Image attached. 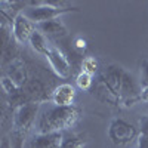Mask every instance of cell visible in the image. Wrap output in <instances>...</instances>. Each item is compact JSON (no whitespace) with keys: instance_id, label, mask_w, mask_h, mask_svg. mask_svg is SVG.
I'll list each match as a JSON object with an SVG mask.
<instances>
[{"instance_id":"8","label":"cell","mask_w":148,"mask_h":148,"mask_svg":"<svg viewBox=\"0 0 148 148\" xmlns=\"http://www.w3.org/2000/svg\"><path fill=\"white\" fill-rule=\"evenodd\" d=\"M64 142L62 132L56 133H36L28 141L27 148H61Z\"/></svg>"},{"instance_id":"10","label":"cell","mask_w":148,"mask_h":148,"mask_svg":"<svg viewBox=\"0 0 148 148\" xmlns=\"http://www.w3.org/2000/svg\"><path fill=\"white\" fill-rule=\"evenodd\" d=\"M8 77L14 82L19 89L24 88V84L27 83V68H25V64H24V61L21 58H15L10 62Z\"/></svg>"},{"instance_id":"3","label":"cell","mask_w":148,"mask_h":148,"mask_svg":"<svg viewBox=\"0 0 148 148\" xmlns=\"http://www.w3.org/2000/svg\"><path fill=\"white\" fill-rule=\"evenodd\" d=\"M28 5H31V8H27V10L24 12L31 22H34L36 25L47 21H53V19H59L61 15L68 14V12H77V8H59L51 3H45V2H30Z\"/></svg>"},{"instance_id":"5","label":"cell","mask_w":148,"mask_h":148,"mask_svg":"<svg viewBox=\"0 0 148 148\" xmlns=\"http://www.w3.org/2000/svg\"><path fill=\"white\" fill-rule=\"evenodd\" d=\"M139 135L141 133H138V129L132 123L123 119H114L110 123L108 138L114 145H127L136 139Z\"/></svg>"},{"instance_id":"7","label":"cell","mask_w":148,"mask_h":148,"mask_svg":"<svg viewBox=\"0 0 148 148\" xmlns=\"http://www.w3.org/2000/svg\"><path fill=\"white\" fill-rule=\"evenodd\" d=\"M36 30H37L36 24L31 22L25 15H24V12L16 14L15 18L12 19V36H14L15 42L19 43V45L30 42L31 36Z\"/></svg>"},{"instance_id":"9","label":"cell","mask_w":148,"mask_h":148,"mask_svg":"<svg viewBox=\"0 0 148 148\" xmlns=\"http://www.w3.org/2000/svg\"><path fill=\"white\" fill-rule=\"evenodd\" d=\"M74 98H76V89L70 83H62L56 86L52 92V102L58 107L74 105Z\"/></svg>"},{"instance_id":"16","label":"cell","mask_w":148,"mask_h":148,"mask_svg":"<svg viewBox=\"0 0 148 148\" xmlns=\"http://www.w3.org/2000/svg\"><path fill=\"white\" fill-rule=\"evenodd\" d=\"M86 147V139L82 136H73L68 139H64L62 147L61 148H84Z\"/></svg>"},{"instance_id":"12","label":"cell","mask_w":148,"mask_h":148,"mask_svg":"<svg viewBox=\"0 0 148 148\" xmlns=\"http://www.w3.org/2000/svg\"><path fill=\"white\" fill-rule=\"evenodd\" d=\"M30 45H31L33 51H34L36 53L43 55V56L47 53L49 49H51V45H49V42H47V37H46L42 31H39V30H36V31L33 33L31 39H30Z\"/></svg>"},{"instance_id":"1","label":"cell","mask_w":148,"mask_h":148,"mask_svg":"<svg viewBox=\"0 0 148 148\" xmlns=\"http://www.w3.org/2000/svg\"><path fill=\"white\" fill-rule=\"evenodd\" d=\"M96 96L111 105L132 107L141 101V90L133 76L119 64H111L99 74Z\"/></svg>"},{"instance_id":"6","label":"cell","mask_w":148,"mask_h":148,"mask_svg":"<svg viewBox=\"0 0 148 148\" xmlns=\"http://www.w3.org/2000/svg\"><path fill=\"white\" fill-rule=\"evenodd\" d=\"M45 58L47 59L49 65H51V68L53 70V73L58 77L68 79L71 76V64L61 49H58L56 46H51V49L47 51Z\"/></svg>"},{"instance_id":"2","label":"cell","mask_w":148,"mask_h":148,"mask_svg":"<svg viewBox=\"0 0 148 148\" xmlns=\"http://www.w3.org/2000/svg\"><path fill=\"white\" fill-rule=\"evenodd\" d=\"M82 117V110L77 105L49 107L43 110L37 119V133H56L76 126Z\"/></svg>"},{"instance_id":"17","label":"cell","mask_w":148,"mask_h":148,"mask_svg":"<svg viewBox=\"0 0 148 148\" xmlns=\"http://www.w3.org/2000/svg\"><path fill=\"white\" fill-rule=\"evenodd\" d=\"M142 88L148 86V59H142L141 62V80H139Z\"/></svg>"},{"instance_id":"15","label":"cell","mask_w":148,"mask_h":148,"mask_svg":"<svg viewBox=\"0 0 148 148\" xmlns=\"http://www.w3.org/2000/svg\"><path fill=\"white\" fill-rule=\"evenodd\" d=\"M2 89H3V92H5L6 95H9V96H15V95L18 93V90H19V88H18V86L12 82L8 76H3V77H2Z\"/></svg>"},{"instance_id":"13","label":"cell","mask_w":148,"mask_h":148,"mask_svg":"<svg viewBox=\"0 0 148 148\" xmlns=\"http://www.w3.org/2000/svg\"><path fill=\"white\" fill-rule=\"evenodd\" d=\"M92 76L88 73H84V71H80L77 74V77H76V84H77V88L82 89V90H89L92 88Z\"/></svg>"},{"instance_id":"11","label":"cell","mask_w":148,"mask_h":148,"mask_svg":"<svg viewBox=\"0 0 148 148\" xmlns=\"http://www.w3.org/2000/svg\"><path fill=\"white\" fill-rule=\"evenodd\" d=\"M39 31H42L46 37H64L67 36V27L64 25L59 19H53V21H47V22H43V24H39L37 25Z\"/></svg>"},{"instance_id":"19","label":"cell","mask_w":148,"mask_h":148,"mask_svg":"<svg viewBox=\"0 0 148 148\" xmlns=\"http://www.w3.org/2000/svg\"><path fill=\"white\" fill-rule=\"evenodd\" d=\"M74 45H76V47L80 49V51H84L86 46H88V43H86V40L83 39V37H77V39L74 40Z\"/></svg>"},{"instance_id":"18","label":"cell","mask_w":148,"mask_h":148,"mask_svg":"<svg viewBox=\"0 0 148 148\" xmlns=\"http://www.w3.org/2000/svg\"><path fill=\"white\" fill-rule=\"evenodd\" d=\"M138 148H148V135L138 136Z\"/></svg>"},{"instance_id":"4","label":"cell","mask_w":148,"mask_h":148,"mask_svg":"<svg viewBox=\"0 0 148 148\" xmlns=\"http://www.w3.org/2000/svg\"><path fill=\"white\" fill-rule=\"evenodd\" d=\"M39 108H40L39 102L19 104L14 111V116H12V126H14L12 130L28 135V132L34 126L36 117L39 114Z\"/></svg>"},{"instance_id":"21","label":"cell","mask_w":148,"mask_h":148,"mask_svg":"<svg viewBox=\"0 0 148 148\" xmlns=\"http://www.w3.org/2000/svg\"><path fill=\"white\" fill-rule=\"evenodd\" d=\"M141 101L145 102V104H148V86L141 89Z\"/></svg>"},{"instance_id":"14","label":"cell","mask_w":148,"mask_h":148,"mask_svg":"<svg viewBox=\"0 0 148 148\" xmlns=\"http://www.w3.org/2000/svg\"><path fill=\"white\" fill-rule=\"evenodd\" d=\"M82 71L90 74V76L96 74V73H98V61H96V58H93V56H86V58L83 59V62H82Z\"/></svg>"},{"instance_id":"20","label":"cell","mask_w":148,"mask_h":148,"mask_svg":"<svg viewBox=\"0 0 148 148\" xmlns=\"http://www.w3.org/2000/svg\"><path fill=\"white\" fill-rule=\"evenodd\" d=\"M141 135H148V117L141 120Z\"/></svg>"}]
</instances>
